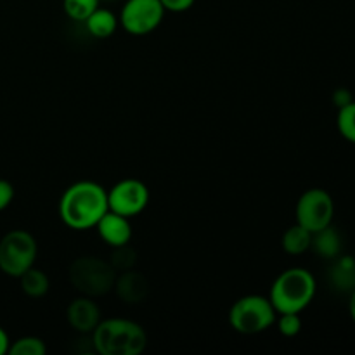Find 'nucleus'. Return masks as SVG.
Instances as JSON below:
<instances>
[{"mask_svg":"<svg viewBox=\"0 0 355 355\" xmlns=\"http://www.w3.org/2000/svg\"><path fill=\"white\" fill-rule=\"evenodd\" d=\"M107 210V191L94 180H78L66 187L58 207L61 222L73 231L94 229Z\"/></svg>","mask_w":355,"mask_h":355,"instance_id":"nucleus-1","label":"nucleus"},{"mask_svg":"<svg viewBox=\"0 0 355 355\" xmlns=\"http://www.w3.org/2000/svg\"><path fill=\"white\" fill-rule=\"evenodd\" d=\"M90 338L99 355H141L148 347L146 329L139 322L123 318L101 319Z\"/></svg>","mask_w":355,"mask_h":355,"instance_id":"nucleus-2","label":"nucleus"},{"mask_svg":"<svg viewBox=\"0 0 355 355\" xmlns=\"http://www.w3.org/2000/svg\"><path fill=\"white\" fill-rule=\"evenodd\" d=\"M318 291L315 277L304 267H290L274 279L269 300L277 314H302L312 304Z\"/></svg>","mask_w":355,"mask_h":355,"instance_id":"nucleus-3","label":"nucleus"},{"mask_svg":"<svg viewBox=\"0 0 355 355\" xmlns=\"http://www.w3.org/2000/svg\"><path fill=\"white\" fill-rule=\"evenodd\" d=\"M116 270L110 260L96 255H83L69 263L68 277L71 286L80 295L90 298H99L113 291Z\"/></svg>","mask_w":355,"mask_h":355,"instance_id":"nucleus-4","label":"nucleus"},{"mask_svg":"<svg viewBox=\"0 0 355 355\" xmlns=\"http://www.w3.org/2000/svg\"><path fill=\"white\" fill-rule=\"evenodd\" d=\"M229 324L241 335H259L272 328L277 312L263 295H245L232 304L229 311Z\"/></svg>","mask_w":355,"mask_h":355,"instance_id":"nucleus-5","label":"nucleus"},{"mask_svg":"<svg viewBox=\"0 0 355 355\" xmlns=\"http://www.w3.org/2000/svg\"><path fill=\"white\" fill-rule=\"evenodd\" d=\"M38 245L33 234L14 229L0 236V270L9 277H19L35 266Z\"/></svg>","mask_w":355,"mask_h":355,"instance_id":"nucleus-6","label":"nucleus"},{"mask_svg":"<svg viewBox=\"0 0 355 355\" xmlns=\"http://www.w3.org/2000/svg\"><path fill=\"white\" fill-rule=\"evenodd\" d=\"M333 217H335V203L328 191L312 187L298 198L295 207V220L309 229L312 234L331 225Z\"/></svg>","mask_w":355,"mask_h":355,"instance_id":"nucleus-7","label":"nucleus"},{"mask_svg":"<svg viewBox=\"0 0 355 355\" xmlns=\"http://www.w3.org/2000/svg\"><path fill=\"white\" fill-rule=\"evenodd\" d=\"M165 12L159 0H127L121 7L118 21L127 33L144 37L163 23Z\"/></svg>","mask_w":355,"mask_h":355,"instance_id":"nucleus-8","label":"nucleus"},{"mask_svg":"<svg viewBox=\"0 0 355 355\" xmlns=\"http://www.w3.org/2000/svg\"><path fill=\"white\" fill-rule=\"evenodd\" d=\"M148 186L139 179H123L107 191V207L114 214L132 218L141 215L149 205Z\"/></svg>","mask_w":355,"mask_h":355,"instance_id":"nucleus-9","label":"nucleus"},{"mask_svg":"<svg viewBox=\"0 0 355 355\" xmlns=\"http://www.w3.org/2000/svg\"><path fill=\"white\" fill-rule=\"evenodd\" d=\"M66 321L80 335H90L101 321V309L94 298L80 295L66 307Z\"/></svg>","mask_w":355,"mask_h":355,"instance_id":"nucleus-10","label":"nucleus"},{"mask_svg":"<svg viewBox=\"0 0 355 355\" xmlns=\"http://www.w3.org/2000/svg\"><path fill=\"white\" fill-rule=\"evenodd\" d=\"M99 238L106 243L110 248H118V246L128 245L132 241V224L130 218L123 217L120 214L107 210L101 217L96 225Z\"/></svg>","mask_w":355,"mask_h":355,"instance_id":"nucleus-11","label":"nucleus"},{"mask_svg":"<svg viewBox=\"0 0 355 355\" xmlns=\"http://www.w3.org/2000/svg\"><path fill=\"white\" fill-rule=\"evenodd\" d=\"M113 291L123 304H141L149 295V281L146 279L144 274L137 272V270H123V272L116 274Z\"/></svg>","mask_w":355,"mask_h":355,"instance_id":"nucleus-12","label":"nucleus"},{"mask_svg":"<svg viewBox=\"0 0 355 355\" xmlns=\"http://www.w3.org/2000/svg\"><path fill=\"white\" fill-rule=\"evenodd\" d=\"M329 283L336 291L352 293L355 290V259L354 257L338 255L333 259L329 269Z\"/></svg>","mask_w":355,"mask_h":355,"instance_id":"nucleus-13","label":"nucleus"},{"mask_svg":"<svg viewBox=\"0 0 355 355\" xmlns=\"http://www.w3.org/2000/svg\"><path fill=\"white\" fill-rule=\"evenodd\" d=\"M83 24H85L90 37L97 38V40H106V38L113 37L120 21H118V17L114 16L111 10L97 7V9L83 21Z\"/></svg>","mask_w":355,"mask_h":355,"instance_id":"nucleus-14","label":"nucleus"},{"mask_svg":"<svg viewBox=\"0 0 355 355\" xmlns=\"http://www.w3.org/2000/svg\"><path fill=\"white\" fill-rule=\"evenodd\" d=\"M311 248L322 259L333 260L342 253V236L333 225H328L312 234Z\"/></svg>","mask_w":355,"mask_h":355,"instance_id":"nucleus-15","label":"nucleus"},{"mask_svg":"<svg viewBox=\"0 0 355 355\" xmlns=\"http://www.w3.org/2000/svg\"><path fill=\"white\" fill-rule=\"evenodd\" d=\"M312 245V232L305 229L304 225L297 224L288 227L281 238V246L288 255H304L311 250Z\"/></svg>","mask_w":355,"mask_h":355,"instance_id":"nucleus-16","label":"nucleus"},{"mask_svg":"<svg viewBox=\"0 0 355 355\" xmlns=\"http://www.w3.org/2000/svg\"><path fill=\"white\" fill-rule=\"evenodd\" d=\"M21 290L26 297L30 298H42L49 293V288H51V281L49 276L38 267H30L24 274H21L19 277Z\"/></svg>","mask_w":355,"mask_h":355,"instance_id":"nucleus-17","label":"nucleus"},{"mask_svg":"<svg viewBox=\"0 0 355 355\" xmlns=\"http://www.w3.org/2000/svg\"><path fill=\"white\" fill-rule=\"evenodd\" d=\"M101 0H62V9L69 19L83 23L99 7Z\"/></svg>","mask_w":355,"mask_h":355,"instance_id":"nucleus-18","label":"nucleus"},{"mask_svg":"<svg viewBox=\"0 0 355 355\" xmlns=\"http://www.w3.org/2000/svg\"><path fill=\"white\" fill-rule=\"evenodd\" d=\"M10 355H45L47 354V345L38 336H21L16 342L10 343Z\"/></svg>","mask_w":355,"mask_h":355,"instance_id":"nucleus-19","label":"nucleus"},{"mask_svg":"<svg viewBox=\"0 0 355 355\" xmlns=\"http://www.w3.org/2000/svg\"><path fill=\"white\" fill-rule=\"evenodd\" d=\"M336 127L345 141L355 144V99L347 106L340 107L336 114Z\"/></svg>","mask_w":355,"mask_h":355,"instance_id":"nucleus-20","label":"nucleus"},{"mask_svg":"<svg viewBox=\"0 0 355 355\" xmlns=\"http://www.w3.org/2000/svg\"><path fill=\"white\" fill-rule=\"evenodd\" d=\"M113 253H111V259H107L111 262V266L114 267L116 272H123V270L134 269L135 263H137V252L128 245L118 246V248H111Z\"/></svg>","mask_w":355,"mask_h":355,"instance_id":"nucleus-21","label":"nucleus"},{"mask_svg":"<svg viewBox=\"0 0 355 355\" xmlns=\"http://www.w3.org/2000/svg\"><path fill=\"white\" fill-rule=\"evenodd\" d=\"M276 324L281 335L286 336V338H295V336L302 331L304 322H302L300 314L290 312V314H277Z\"/></svg>","mask_w":355,"mask_h":355,"instance_id":"nucleus-22","label":"nucleus"},{"mask_svg":"<svg viewBox=\"0 0 355 355\" xmlns=\"http://www.w3.org/2000/svg\"><path fill=\"white\" fill-rule=\"evenodd\" d=\"M166 12H186L194 6L196 0H159Z\"/></svg>","mask_w":355,"mask_h":355,"instance_id":"nucleus-23","label":"nucleus"},{"mask_svg":"<svg viewBox=\"0 0 355 355\" xmlns=\"http://www.w3.org/2000/svg\"><path fill=\"white\" fill-rule=\"evenodd\" d=\"M14 200V186L9 180L0 179V211L6 210Z\"/></svg>","mask_w":355,"mask_h":355,"instance_id":"nucleus-24","label":"nucleus"},{"mask_svg":"<svg viewBox=\"0 0 355 355\" xmlns=\"http://www.w3.org/2000/svg\"><path fill=\"white\" fill-rule=\"evenodd\" d=\"M331 101H333V104H335V106L340 110V107H343V106H347L349 103H352L354 97H352V94H350L349 89H336L335 92H333Z\"/></svg>","mask_w":355,"mask_h":355,"instance_id":"nucleus-25","label":"nucleus"},{"mask_svg":"<svg viewBox=\"0 0 355 355\" xmlns=\"http://www.w3.org/2000/svg\"><path fill=\"white\" fill-rule=\"evenodd\" d=\"M9 347H10L9 335L6 333V329L0 328V355L9 354Z\"/></svg>","mask_w":355,"mask_h":355,"instance_id":"nucleus-26","label":"nucleus"},{"mask_svg":"<svg viewBox=\"0 0 355 355\" xmlns=\"http://www.w3.org/2000/svg\"><path fill=\"white\" fill-rule=\"evenodd\" d=\"M349 311H350V318H352L354 324H355V290L350 293V302H349Z\"/></svg>","mask_w":355,"mask_h":355,"instance_id":"nucleus-27","label":"nucleus"}]
</instances>
